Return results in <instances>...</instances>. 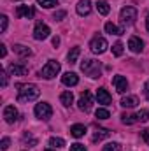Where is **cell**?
Listing matches in <instances>:
<instances>
[{
    "label": "cell",
    "mask_w": 149,
    "mask_h": 151,
    "mask_svg": "<svg viewBox=\"0 0 149 151\" xmlns=\"http://www.w3.org/2000/svg\"><path fill=\"white\" fill-rule=\"evenodd\" d=\"M18 88H19V91H18V102H21V104L32 102V100L39 99V95H40V90L35 84H19Z\"/></svg>",
    "instance_id": "1"
},
{
    "label": "cell",
    "mask_w": 149,
    "mask_h": 151,
    "mask_svg": "<svg viewBox=\"0 0 149 151\" xmlns=\"http://www.w3.org/2000/svg\"><path fill=\"white\" fill-rule=\"evenodd\" d=\"M81 70L84 72L86 76H90V77H93V79H97V77H100L102 76V65H100V62H97V60H84L82 63H81Z\"/></svg>",
    "instance_id": "2"
},
{
    "label": "cell",
    "mask_w": 149,
    "mask_h": 151,
    "mask_svg": "<svg viewBox=\"0 0 149 151\" xmlns=\"http://www.w3.org/2000/svg\"><path fill=\"white\" fill-rule=\"evenodd\" d=\"M60 70H62L60 62H56V60H49V62L42 67V70L39 72V76L44 77V79H53V77H56V76L60 74Z\"/></svg>",
    "instance_id": "3"
},
{
    "label": "cell",
    "mask_w": 149,
    "mask_h": 151,
    "mask_svg": "<svg viewBox=\"0 0 149 151\" xmlns=\"http://www.w3.org/2000/svg\"><path fill=\"white\" fill-rule=\"evenodd\" d=\"M119 19H121V23L126 25V27H128V25H133L135 19H137V9H135V7H130V5L123 7L121 12H119Z\"/></svg>",
    "instance_id": "4"
},
{
    "label": "cell",
    "mask_w": 149,
    "mask_h": 151,
    "mask_svg": "<svg viewBox=\"0 0 149 151\" xmlns=\"http://www.w3.org/2000/svg\"><path fill=\"white\" fill-rule=\"evenodd\" d=\"M90 47H91V51L95 53V55H102V53H105L107 51V47H109V44H107V40L104 37H93L91 39V42H90Z\"/></svg>",
    "instance_id": "5"
},
{
    "label": "cell",
    "mask_w": 149,
    "mask_h": 151,
    "mask_svg": "<svg viewBox=\"0 0 149 151\" xmlns=\"http://www.w3.org/2000/svg\"><path fill=\"white\" fill-rule=\"evenodd\" d=\"M77 106H79V109H81V111H84V113L91 111V106H93V97H91V93H90L88 90H84V91L81 93Z\"/></svg>",
    "instance_id": "6"
},
{
    "label": "cell",
    "mask_w": 149,
    "mask_h": 151,
    "mask_svg": "<svg viewBox=\"0 0 149 151\" xmlns=\"http://www.w3.org/2000/svg\"><path fill=\"white\" fill-rule=\"evenodd\" d=\"M35 116H37L39 119H49L51 116H53V109H51V106L47 104V102H40L35 106Z\"/></svg>",
    "instance_id": "7"
},
{
    "label": "cell",
    "mask_w": 149,
    "mask_h": 151,
    "mask_svg": "<svg viewBox=\"0 0 149 151\" xmlns=\"http://www.w3.org/2000/svg\"><path fill=\"white\" fill-rule=\"evenodd\" d=\"M49 34H51V30L46 23H37L34 28V39L35 40H44V39L49 37Z\"/></svg>",
    "instance_id": "8"
},
{
    "label": "cell",
    "mask_w": 149,
    "mask_h": 151,
    "mask_svg": "<svg viewBox=\"0 0 149 151\" xmlns=\"http://www.w3.org/2000/svg\"><path fill=\"white\" fill-rule=\"evenodd\" d=\"M112 84H114V88H116L117 93H125L128 90V81L123 76H114L112 77Z\"/></svg>",
    "instance_id": "9"
},
{
    "label": "cell",
    "mask_w": 149,
    "mask_h": 151,
    "mask_svg": "<svg viewBox=\"0 0 149 151\" xmlns=\"http://www.w3.org/2000/svg\"><path fill=\"white\" fill-rule=\"evenodd\" d=\"M16 14H18L19 18L32 19V18L35 16V9H34V7H30V5H19V7L16 9Z\"/></svg>",
    "instance_id": "10"
},
{
    "label": "cell",
    "mask_w": 149,
    "mask_h": 151,
    "mask_svg": "<svg viewBox=\"0 0 149 151\" xmlns=\"http://www.w3.org/2000/svg\"><path fill=\"white\" fill-rule=\"evenodd\" d=\"M7 70L12 76H27L28 74V67L25 63H11L7 67Z\"/></svg>",
    "instance_id": "11"
},
{
    "label": "cell",
    "mask_w": 149,
    "mask_h": 151,
    "mask_svg": "<svg viewBox=\"0 0 149 151\" xmlns=\"http://www.w3.org/2000/svg\"><path fill=\"white\" fill-rule=\"evenodd\" d=\"M4 119L7 123H14L18 119V109L14 106H5L4 107Z\"/></svg>",
    "instance_id": "12"
},
{
    "label": "cell",
    "mask_w": 149,
    "mask_h": 151,
    "mask_svg": "<svg viewBox=\"0 0 149 151\" xmlns=\"http://www.w3.org/2000/svg\"><path fill=\"white\" fill-rule=\"evenodd\" d=\"M97 100H98V104L109 106V104L112 102V97L105 88H98V90H97Z\"/></svg>",
    "instance_id": "13"
},
{
    "label": "cell",
    "mask_w": 149,
    "mask_h": 151,
    "mask_svg": "<svg viewBox=\"0 0 149 151\" xmlns=\"http://www.w3.org/2000/svg\"><path fill=\"white\" fill-rule=\"evenodd\" d=\"M75 11H77L79 16H88V14L91 12V2H90V0H79Z\"/></svg>",
    "instance_id": "14"
},
{
    "label": "cell",
    "mask_w": 149,
    "mask_h": 151,
    "mask_svg": "<svg viewBox=\"0 0 149 151\" xmlns=\"http://www.w3.org/2000/svg\"><path fill=\"white\" fill-rule=\"evenodd\" d=\"M128 47H130V51H133V53H142V49H144V42L140 40L139 37H130L128 40Z\"/></svg>",
    "instance_id": "15"
},
{
    "label": "cell",
    "mask_w": 149,
    "mask_h": 151,
    "mask_svg": "<svg viewBox=\"0 0 149 151\" xmlns=\"http://www.w3.org/2000/svg\"><path fill=\"white\" fill-rule=\"evenodd\" d=\"M62 83L65 86H75L79 83V77H77L75 72H65V74L62 76Z\"/></svg>",
    "instance_id": "16"
},
{
    "label": "cell",
    "mask_w": 149,
    "mask_h": 151,
    "mask_svg": "<svg viewBox=\"0 0 149 151\" xmlns=\"http://www.w3.org/2000/svg\"><path fill=\"white\" fill-rule=\"evenodd\" d=\"M105 32L111 34V35H123V34H125V28H119V27H116L114 23L107 21V23H105Z\"/></svg>",
    "instance_id": "17"
},
{
    "label": "cell",
    "mask_w": 149,
    "mask_h": 151,
    "mask_svg": "<svg viewBox=\"0 0 149 151\" xmlns=\"http://www.w3.org/2000/svg\"><path fill=\"white\" fill-rule=\"evenodd\" d=\"M84 134H86V127H84V125H79V123H77V125H72V127H70V135L75 137V139L82 137Z\"/></svg>",
    "instance_id": "18"
},
{
    "label": "cell",
    "mask_w": 149,
    "mask_h": 151,
    "mask_svg": "<svg viewBox=\"0 0 149 151\" xmlns=\"http://www.w3.org/2000/svg\"><path fill=\"white\" fill-rule=\"evenodd\" d=\"M12 49H14V53L19 55V56H30V55H32V49L27 47V46H23V44H14Z\"/></svg>",
    "instance_id": "19"
},
{
    "label": "cell",
    "mask_w": 149,
    "mask_h": 151,
    "mask_svg": "<svg viewBox=\"0 0 149 151\" xmlns=\"http://www.w3.org/2000/svg\"><path fill=\"white\" fill-rule=\"evenodd\" d=\"M60 100H62V104H63L65 107H70V106L74 104V95H72V91H63V93L60 95Z\"/></svg>",
    "instance_id": "20"
},
{
    "label": "cell",
    "mask_w": 149,
    "mask_h": 151,
    "mask_svg": "<svg viewBox=\"0 0 149 151\" xmlns=\"http://www.w3.org/2000/svg\"><path fill=\"white\" fill-rule=\"evenodd\" d=\"M79 55H81V47L79 46H75L72 47L70 51H69V55H67V60H69V63L72 65V63H77V58H79Z\"/></svg>",
    "instance_id": "21"
},
{
    "label": "cell",
    "mask_w": 149,
    "mask_h": 151,
    "mask_svg": "<svg viewBox=\"0 0 149 151\" xmlns=\"http://www.w3.org/2000/svg\"><path fill=\"white\" fill-rule=\"evenodd\" d=\"M109 130L107 128H98L95 134H93V142H98V141H104L105 137H109Z\"/></svg>",
    "instance_id": "22"
},
{
    "label": "cell",
    "mask_w": 149,
    "mask_h": 151,
    "mask_svg": "<svg viewBox=\"0 0 149 151\" xmlns=\"http://www.w3.org/2000/svg\"><path fill=\"white\" fill-rule=\"evenodd\" d=\"M97 11H98L102 16H107V14H109V11H111V7H109V4H107V2L98 0V2H97Z\"/></svg>",
    "instance_id": "23"
},
{
    "label": "cell",
    "mask_w": 149,
    "mask_h": 151,
    "mask_svg": "<svg viewBox=\"0 0 149 151\" xmlns=\"http://www.w3.org/2000/svg\"><path fill=\"white\" fill-rule=\"evenodd\" d=\"M121 106L123 107H128V109L135 107L137 106V97H123L121 99Z\"/></svg>",
    "instance_id": "24"
},
{
    "label": "cell",
    "mask_w": 149,
    "mask_h": 151,
    "mask_svg": "<svg viewBox=\"0 0 149 151\" xmlns=\"http://www.w3.org/2000/svg\"><path fill=\"white\" fill-rule=\"evenodd\" d=\"M121 121L125 123V125H133V123H137L139 119H137V114H121Z\"/></svg>",
    "instance_id": "25"
},
{
    "label": "cell",
    "mask_w": 149,
    "mask_h": 151,
    "mask_svg": "<svg viewBox=\"0 0 149 151\" xmlns=\"http://www.w3.org/2000/svg\"><path fill=\"white\" fill-rule=\"evenodd\" d=\"M49 146H53V148H63L65 146V141L62 137H51L49 139Z\"/></svg>",
    "instance_id": "26"
},
{
    "label": "cell",
    "mask_w": 149,
    "mask_h": 151,
    "mask_svg": "<svg viewBox=\"0 0 149 151\" xmlns=\"http://www.w3.org/2000/svg\"><path fill=\"white\" fill-rule=\"evenodd\" d=\"M23 142L28 144V146H37V139H35L32 134H25V135H23Z\"/></svg>",
    "instance_id": "27"
},
{
    "label": "cell",
    "mask_w": 149,
    "mask_h": 151,
    "mask_svg": "<svg viewBox=\"0 0 149 151\" xmlns=\"http://www.w3.org/2000/svg\"><path fill=\"white\" fill-rule=\"evenodd\" d=\"M39 5H42L44 9H51V7H54L56 5V0H37Z\"/></svg>",
    "instance_id": "28"
},
{
    "label": "cell",
    "mask_w": 149,
    "mask_h": 151,
    "mask_svg": "<svg viewBox=\"0 0 149 151\" xmlns=\"http://www.w3.org/2000/svg\"><path fill=\"white\" fill-rule=\"evenodd\" d=\"M104 151H121V144L119 142H109L104 146Z\"/></svg>",
    "instance_id": "29"
},
{
    "label": "cell",
    "mask_w": 149,
    "mask_h": 151,
    "mask_svg": "<svg viewBox=\"0 0 149 151\" xmlns=\"http://www.w3.org/2000/svg\"><path fill=\"white\" fill-rule=\"evenodd\" d=\"M95 116H97L98 119H107V118L111 116V113H109L107 109H102V107H100V109H97V113H95Z\"/></svg>",
    "instance_id": "30"
},
{
    "label": "cell",
    "mask_w": 149,
    "mask_h": 151,
    "mask_svg": "<svg viewBox=\"0 0 149 151\" xmlns=\"http://www.w3.org/2000/svg\"><path fill=\"white\" fill-rule=\"evenodd\" d=\"M112 55H114V56H121V55H123V44H121V42H116V44L112 46Z\"/></svg>",
    "instance_id": "31"
},
{
    "label": "cell",
    "mask_w": 149,
    "mask_h": 151,
    "mask_svg": "<svg viewBox=\"0 0 149 151\" xmlns=\"http://www.w3.org/2000/svg\"><path fill=\"white\" fill-rule=\"evenodd\" d=\"M137 119H139V121H148V119H149V111H148V109L139 111V113H137Z\"/></svg>",
    "instance_id": "32"
},
{
    "label": "cell",
    "mask_w": 149,
    "mask_h": 151,
    "mask_svg": "<svg viewBox=\"0 0 149 151\" xmlns=\"http://www.w3.org/2000/svg\"><path fill=\"white\" fill-rule=\"evenodd\" d=\"M7 23H9V18L5 14L0 16V32H5L7 30Z\"/></svg>",
    "instance_id": "33"
},
{
    "label": "cell",
    "mask_w": 149,
    "mask_h": 151,
    "mask_svg": "<svg viewBox=\"0 0 149 151\" xmlns=\"http://www.w3.org/2000/svg\"><path fill=\"white\" fill-rule=\"evenodd\" d=\"M0 83H2V88H5V86H7V74H5V70H4V69L0 70Z\"/></svg>",
    "instance_id": "34"
},
{
    "label": "cell",
    "mask_w": 149,
    "mask_h": 151,
    "mask_svg": "<svg viewBox=\"0 0 149 151\" xmlns=\"http://www.w3.org/2000/svg\"><path fill=\"white\" fill-rule=\"evenodd\" d=\"M70 151H86V148H84V144L75 142V144H70Z\"/></svg>",
    "instance_id": "35"
},
{
    "label": "cell",
    "mask_w": 149,
    "mask_h": 151,
    "mask_svg": "<svg viewBox=\"0 0 149 151\" xmlns=\"http://www.w3.org/2000/svg\"><path fill=\"white\" fill-rule=\"evenodd\" d=\"M9 144H11V141H9V137H4V139H2V142H0V148H2V151L9 150Z\"/></svg>",
    "instance_id": "36"
},
{
    "label": "cell",
    "mask_w": 149,
    "mask_h": 151,
    "mask_svg": "<svg viewBox=\"0 0 149 151\" xmlns=\"http://www.w3.org/2000/svg\"><path fill=\"white\" fill-rule=\"evenodd\" d=\"M65 16H67V12H65V11H56V12H54V19H56V21H62Z\"/></svg>",
    "instance_id": "37"
},
{
    "label": "cell",
    "mask_w": 149,
    "mask_h": 151,
    "mask_svg": "<svg viewBox=\"0 0 149 151\" xmlns=\"http://www.w3.org/2000/svg\"><path fill=\"white\" fill-rule=\"evenodd\" d=\"M140 135H142V139H144V141H146V142L149 144V128L142 130V132H140Z\"/></svg>",
    "instance_id": "38"
},
{
    "label": "cell",
    "mask_w": 149,
    "mask_h": 151,
    "mask_svg": "<svg viewBox=\"0 0 149 151\" xmlns=\"http://www.w3.org/2000/svg\"><path fill=\"white\" fill-rule=\"evenodd\" d=\"M0 56H2V58L7 56V47H5V44H0Z\"/></svg>",
    "instance_id": "39"
},
{
    "label": "cell",
    "mask_w": 149,
    "mask_h": 151,
    "mask_svg": "<svg viewBox=\"0 0 149 151\" xmlns=\"http://www.w3.org/2000/svg\"><path fill=\"white\" fill-rule=\"evenodd\" d=\"M144 97L149 100V81H146V84H144Z\"/></svg>",
    "instance_id": "40"
},
{
    "label": "cell",
    "mask_w": 149,
    "mask_h": 151,
    "mask_svg": "<svg viewBox=\"0 0 149 151\" xmlns=\"http://www.w3.org/2000/svg\"><path fill=\"white\" fill-rule=\"evenodd\" d=\"M58 44H60V39H58V37H53V46H54V47H56V46H58Z\"/></svg>",
    "instance_id": "41"
},
{
    "label": "cell",
    "mask_w": 149,
    "mask_h": 151,
    "mask_svg": "<svg viewBox=\"0 0 149 151\" xmlns=\"http://www.w3.org/2000/svg\"><path fill=\"white\" fill-rule=\"evenodd\" d=\"M146 28H148V32H149V16L146 18Z\"/></svg>",
    "instance_id": "42"
},
{
    "label": "cell",
    "mask_w": 149,
    "mask_h": 151,
    "mask_svg": "<svg viewBox=\"0 0 149 151\" xmlns=\"http://www.w3.org/2000/svg\"><path fill=\"white\" fill-rule=\"evenodd\" d=\"M46 151H53V150H46Z\"/></svg>",
    "instance_id": "43"
},
{
    "label": "cell",
    "mask_w": 149,
    "mask_h": 151,
    "mask_svg": "<svg viewBox=\"0 0 149 151\" xmlns=\"http://www.w3.org/2000/svg\"><path fill=\"white\" fill-rule=\"evenodd\" d=\"M14 2H18V0H14Z\"/></svg>",
    "instance_id": "44"
}]
</instances>
